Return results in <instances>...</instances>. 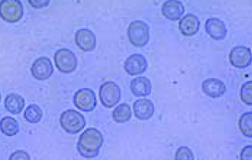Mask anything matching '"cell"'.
I'll use <instances>...</instances> for the list:
<instances>
[{
	"label": "cell",
	"instance_id": "cell-1",
	"mask_svg": "<svg viewBox=\"0 0 252 160\" xmlns=\"http://www.w3.org/2000/svg\"><path fill=\"white\" fill-rule=\"evenodd\" d=\"M103 142L101 132L94 128H89L79 136L77 149L83 158H94L98 155Z\"/></svg>",
	"mask_w": 252,
	"mask_h": 160
},
{
	"label": "cell",
	"instance_id": "cell-2",
	"mask_svg": "<svg viewBox=\"0 0 252 160\" xmlns=\"http://www.w3.org/2000/svg\"><path fill=\"white\" fill-rule=\"evenodd\" d=\"M61 127L67 133L76 134L82 130L86 125L84 116L74 109L63 112L60 118Z\"/></svg>",
	"mask_w": 252,
	"mask_h": 160
},
{
	"label": "cell",
	"instance_id": "cell-3",
	"mask_svg": "<svg viewBox=\"0 0 252 160\" xmlns=\"http://www.w3.org/2000/svg\"><path fill=\"white\" fill-rule=\"evenodd\" d=\"M149 27L142 20L131 22L127 29V35L130 43L136 47L146 45L150 39Z\"/></svg>",
	"mask_w": 252,
	"mask_h": 160
},
{
	"label": "cell",
	"instance_id": "cell-4",
	"mask_svg": "<svg viewBox=\"0 0 252 160\" xmlns=\"http://www.w3.org/2000/svg\"><path fill=\"white\" fill-rule=\"evenodd\" d=\"M98 95L103 106L107 108H111L120 101L121 96V89L114 82L107 81L100 85Z\"/></svg>",
	"mask_w": 252,
	"mask_h": 160
},
{
	"label": "cell",
	"instance_id": "cell-5",
	"mask_svg": "<svg viewBox=\"0 0 252 160\" xmlns=\"http://www.w3.org/2000/svg\"><path fill=\"white\" fill-rule=\"evenodd\" d=\"M24 15L23 5L18 0H2L0 1V17L9 23L20 21Z\"/></svg>",
	"mask_w": 252,
	"mask_h": 160
},
{
	"label": "cell",
	"instance_id": "cell-6",
	"mask_svg": "<svg viewBox=\"0 0 252 160\" xmlns=\"http://www.w3.org/2000/svg\"><path fill=\"white\" fill-rule=\"evenodd\" d=\"M55 65L58 69L64 73L74 71L78 64V60L72 51L67 48L58 50L54 56Z\"/></svg>",
	"mask_w": 252,
	"mask_h": 160
},
{
	"label": "cell",
	"instance_id": "cell-7",
	"mask_svg": "<svg viewBox=\"0 0 252 160\" xmlns=\"http://www.w3.org/2000/svg\"><path fill=\"white\" fill-rule=\"evenodd\" d=\"M73 103L82 111H93L97 104L95 93L90 88L80 89L74 94Z\"/></svg>",
	"mask_w": 252,
	"mask_h": 160
},
{
	"label": "cell",
	"instance_id": "cell-8",
	"mask_svg": "<svg viewBox=\"0 0 252 160\" xmlns=\"http://www.w3.org/2000/svg\"><path fill=\"white\" fill-rule=\"evenodd\" d=\"M229 60L230 64L236 68H246L251 64V50L245 46H235L229 52Z\"/></svg>",
	"mask_w": 252,
	"mask_h": 160
},
{
	"label": "cell",
	"instance_id": "cell-9",
	"mask_svg": "<svg viewBox=\"0 0 252 160\" xmlns=\"http://www.w3.org/2000/svg\"><path fill=\"white\" fill-rule=\"evenodd\" d=\"M31 71L32 76L38 80L49 79L54 72V67L50 59L41 57L35 60L32 65Z\"/></svg>",
	"mask_w": 252,
	"mask_h": 160
},
{
	"label": "cell",
	"instance_id": "cell-10",
	"mask_svg": "<svg viewBox=\"0 0 252 160\" xmlns=\"http://www.w3.org/2000/svg\"><path fill=\"white\" fill-rule=\"evenodd\" d=\"M148 67L146 58L140 54H133L126 58L124 68L130 75H136L144 73Z\"/></svg>",
	"mask_w": 252,
	"mask_h": 160
},
{
	"label": "cell",
	"instance_id": "cell-11",
	"mask_svg": "<svg viewBox=\"0 0 252 160\" xmlns=\"http://www.w3.org/2000/svg\"><path fill=\"white\" fill-rule=\"evenodd\" d=\"M75 41L77 46L85 52L92 51L96 46V36L88 29L77 30L75 35Z\"/></svg>",
	"mask_w": 252,
	"mask_h": 160
},
{
	"label": "cell",
	"instance_id": "cell-12",
	"mask_svg": "<svg viewBox=\"0 0 252 160\" xmlns=\"http://www.w3.org/2000/svg\"><path fill=\"white\" fill-rule=\"evenodd\" d=\"M205 30L207 34L215 40H223L227 32L224 22L217 18L207 19L205 23Z\"/></svg>",
	"mask_w": 252,
	"mask_h": 160
},
{
	"label": "cell",
	"instance_id": "cell-13",
	"mask_svg": "<svg viewBox=\"0 0 252 160\" xmlns=\"http://www.w3.org/2000/svg\"><path fill=\"white\" fill-rule=\"evenodd\" d=\"M202 90L207 96L213 98L222 96L226 92V86L222 81L216 78H208L201 85Z\"/></svg>",
	"mask_w": 252,
	"mask_h": 160
},
{
	"label": "cell",
	"instance_id": "cell-14",
	"mask_svg": "<svg viewBox=\"0 0 252 160\" xmlns=\"http://www.w3.org/2000/svg\"><path fill=\"white\" fill-rule=\"evenodd\" d=\"M200 21L198 17L191 13H187L179 22L178 28L185 36L195 34L199 31Z\"/></svg>",
	"mask_w": 252,
	"mask_h": 160
},
{
	"label": "cell",
	"instance_id": "cell-15",
	"mask_svg": "<svg viewBox=\"0 0 252 160\" xmlns=\"http://www.w3.org/2000/svg\"><path fill=\"white\" fill-rule=\"evenodd\" d=\"M134 116L140 120H148L153 116L155 112L153 101L147 98H140L133 104Z\"/></svg>",
	"mask_w": 252,
	"mask_h": 160
},
{
	"label": "cell",
	"instance_id": "cell-16",
	"mask_svg": "<svg viewBox=\"0 0 252 160\" xmlns=\"http://www.w3.org/2000/svg\"><path fill=\"white\" fill-rule=\"evenodd\" d=\"M161 12L166 19L176 21L179 20L184 14L185 7L181 1L168 0L163 3Z\"/></svg>",
	"mask_w": 252,
	"mask_h": 160
},
{
	"label": "cell",
	"instance_id": "cell-17",
	"mask_svg": "<svg viewBox=\"0 0 252 160\" xmlns=\"http://www.w3.org/2000/svg\"><path fill=\"white\" fill-rule=\"evenodd\" d=\"M130 89L132 94L136 97L146 96L151 93L152 84L146 77H137L131 80Z\"/></svg>",
	"mask_w": 252,
	"mask_h": 160
},
{
	"label": "cell",
	"instance_id": "cell-18",
	"mask_svg": "<svg viewBox=\"0 0 252 160\" xmlns=\"http://www.w3.org/2000/svg\"><path fill=\"white\" fill-rule=\"evenodd\" d=\"M4 105L9 112L18 114L22 111L25 106V99L17 94L11 93L5 97Z\"/></svg>",
	"mask_w": 252,
	"mask_h": 160
},
{
	"label": "cell",
	"instance_id": "cell-19",
	"mask_svg": "<svg viewBox=\"0 0 252 160\" xmlns=\"http://www.w3.org/2000/svg\"><path fill=\"white\" fill-rule=\"evenodd\" d=\"M0 130L5 135L13 136L19 132V125L13 117L5 116L0 121Z\"/></svg>",
	"mask_w": 252,
	"mask_h": 160
},
{
	"label": "cell",
	"instance_id": "cell-20",
	"mask_svg": "<svg viewBox=\"0 0 252 160\" xmlns=\"http://www.w3.org/2000/svg\"><path fill=\"white\" fill-rule=\"evenodd\" d=\"M132 115L130 106L126 103H122L117 106L113 111L112 117L117 123H124L128 121Z\"/></svg>",
	"mask_w": 252,
	"mask_h": 160
},
{
	"label": "cell",
	"instance_id": "cell-21",
	"mask_svg": "<svg viewBox=\"0 0 252 160\" xmlns=\"http://www.w3.org/2000/svg\"><path fill=\"white\" fill-rule=\"evenodd\" d=\"M252 112L248 111L243 113L240 116L238 126L242 134L249 138L252 137Z\"/></svg>",
	"mask_w": 252,
	"mask_h": 160
},
{
	"label": "cell",
	"instance_id": "cell-22",
	"mask_svg": "<svg viewBox=\"0 0 252 160\" xmlns=\"http://www.w3.org/2000/svg\"><path fill=\"white\" fill-rule=\"evenodd\" d=\"M24 117L25 120L30 123H37L42 119V111L37 105L30 104L25 110Z\"/></svg>",
	"mask_w": 252,
	"mask_h": 160
},
{
	"label": "cell",
	"instance_id": "cell-23",
	"mask_svg": "<svg viewBox=\"0 0 252 160\" xmlns=\"http://www.w3.org/2000/svg\"><path fill=\"white\" fill-rule=\"evenodd\" d=\"M252 82L251 80L243 84L240 89L241 100L246 104L251 106L252 104Z\"/></svg>",
	"mask_w": 252,
	"mask_h": 160
},
{
	"label": "cell",
	"instance_id": "cell-24",
	"mask_svg": "<svg viewBox=\"0 0 252 160\" xmlns=\"http://www.w3.org/2000/svg\"><path fill=\"white\" fill-rule=\"evenodd\" d=\"M175 160H194L192 150L187 146L179 147L175 153Z\"/></svg>",
	"mask_w": 252,
	"mask_h": 160
},
{
	"label": "cell",
	"instance_id": "cell-25",
	"mask_svg": "<svg viewBox=\"0 0 252 160\" xmlns=\"http://www.w3.org/2000/svg\"><path fill=\"white\" fill-rule=\"evenodd\" d=\"M8 160H31L29 154L23 150H17L13 152Z\"/></svg>",
	"mask_w": 252,
	"mask_h": 160
},
{
	"label": "cell",
	"instance_id": "cell-26",
	"mask_svg": "<svg viewBox=\"0 0 252 160\" xmlns=\"http://www.w3.org/2000/svg\"><path fill=\"white\" fill-rule=\"evenodd\" d=\"M240 160H252V146H245L240 153Z\"/></svg>",
	"mask_w": 252,
	"mask_h": 160
},
{
	"label": "cell",
	"instance_id": "cell-27",
	"mask_svg": "<svg viewBox=\"0 0 252 160\" xmlns=\"http://www.w3.org/2000/svg\"><path fill=\"white\" fill-rule=\"evenodd\" d=\"M29 3L34 8H39L46 7L48 5L49 0H29Z\"/></svg>",
	"mask_w": 252,
	"mask_h": 160
},
{
	"label": "cell",
	"instance_id": "cell-28",
	"mask_svg": "<svg viewBox=\"0 0 252 160\" xmlns=\"http://www.w3.org/2000/svg\"><path fill=\"white\" fill-rule=\"evenodd\" d=\"M0 101H1V95L0 94Z\"/></svg>",
	"mask_w": 252,
	"mask_h": 160
}]
</instances>
